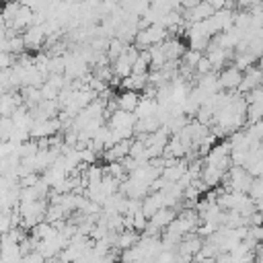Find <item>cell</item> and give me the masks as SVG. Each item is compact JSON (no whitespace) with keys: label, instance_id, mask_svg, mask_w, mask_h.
Returning a JSON list of instances; mask_svg holds the SVG:
<instances>
[{"label":"cell","instance_id":"6da1fadb","mask_svg":"<svg viewBox=\"0 0 263 263\" xmlns=\"http://www.w3.org/2000/svg\"><path fill=\"white\" fill-rule=\"evenodd\" d=\"M224 189L226 191H236V193H249L255 177L245 168V166H230V171L224 177Z\"/></svg>","mask_w":263,"mask_h":263},{"label":"cell","instance_id":"7a4b0ae2","mask_svg":"<svg viewBox=\"0 0 263 263\" xmlns=\"http://www.w3.org/2000/svg\"><path fill=\"white\" fill-rule=\"evenodd\" d=\"M242 70H238L236 66H230V68H224L220 74H218V82H220V88L222 90H238L240 82H242Z\"/></svg>","mask_w":263,"mask_h":263},{"label":"cell","instance_id":"ba28073f","mask_svg":"<svg viewBox=\"0 0 263 263\" xmlns=\"http://www.w3.org/2000/svg\"><path fill=\"white\" fill-rule=\"evenodd\" d=\"M164 208V203H162V195H160V191H156V193H148L144 199H142V212L148 216V218H152L158 210H162Z\"/></svg>","mask_w":263,"mask_h":263},{"label":"cell","instance_id":"52a82bcc","mask_svg":"<svg viewBox=\"0 0 263 263\" xmlns=\"http://www.w3.org/2000/svg\"><path fill=\"white\" fill-rule=\"evenodd\" d=\"M140 101H142V99H140V95H138L136 90H123L121 95H117V109L136 113Z\"/></svg>","mask_w":263,"mask_h":263},{"label":"cell","instance_id":"8992f818","mask_svg":"<svg viewBox=\"0 0 263 263\" xmlns=\"http://www.w3.org/2000/svg\"><path fill=\"white\" fill-rule=\"evenodd\" d=\"M23 39H25L27 49H37V47H41V43L45 39V29L41 25H33L23 33Z\"/></svg>","mask_w":263,"mask_h":263},{"label":"cell","instance_id":"4fadbf2b","mask_svg":"<svg viewBox=\"0 0 263 263\" xmlns=\"http://www.w3.org/2000/svg\"><path fill=\"white\" fill-rule=\"evenodd\" d=\"M47 259L39 253V251H33V253H29V255H25L23 257V263H45Z\"/></svg>","mask_w":263,"mask_h":263},{"label":"cell","instance_id":"30bf717a","mask_svg":"<svg viewBox=\"0 0 263 263\" xmlns=\"http://www.w3.org/2000/svg\"><path fill=\"white\" fill-rule=\"evenodd\" d=\"M224 177H226L224 171H220V168H216V166H208V164H203L201 181H203L208 187H216V185H220V183L224 181Z\"/></svg>","mask_w":263,"mask_h":263},{"label":"cell","instance_id":"9a60e30c","mask_svg":"<svg viewBox=\"0 0 263 263\" xmlns=\"http://www.w3.org/2000/svg\"><path fill=\"white\" fill-rule=\"evenodd\" d=\"M216 263H234V257L230 253H220L216 257Z\"/></svg>","mask_w":263,"mask_h":263},{"label":"cell","instance_id":"5bb4252c","mask_svg":"<svg viewBox=\"0 0 263 263\" xmlns=\"http://www.w3.org/2000/svg\"><path fill=\"white\" fill-rule=\"evenodd\" d=\"M10 62H12V55L2 51V55H0V64H2V70H10Z\"/></svg>","mask_w":263,"mask_h":263},{"label":"cell","instance_id":"3957f363","mask_svg":"<svg viewBox=\"0 0 263 263\" xmlns=\"http://www.w3.org/2000/svg\"><path fill=\"white\" fill-rule=\"evenodd\" d=\"M136 123H138V115L121 109H115L109 117L111 129H136Z\"/></svg>","mask_w":263,"mask_h":263},{"label":"cell","instance_id":"5b68a950","mask_svg":"<svg viewBox=\"0 0 263 263\" xmlns=\"http://www.w3.org/2000/svg\"><path fill=\"white\" fill-rule=\"evenodd\" d=\"M201 247H203V238L197 232H193V234L183 236V240L177 247V253H185V255H193L195 257L201 251Z\"/></svg>","mask_w":263,"mask_h":263},{"label":"cell","instance_id":"7c38bea8","mask_svg":"<svg viewBox=\"0 0 263 263\" xmlns=\"http://www.w3.org/2000/svg\"><path fill=\"white\" fill-rule=\"evenodd\" d=\"M247 238H253L257 245L263 242V226H249V236Z\"/></svg>","mask_w":263,"mask_h":263},{"label":"cell","instance_id":"277c9868","mask_svg":"<svg viewBox=\"0 0 263 263\" xmlns=\"http://www.w3.org/2000/svg\"><path fill=\"white\" fill-rule=\"evenodd\" d=\"M177 210L175 208H162V210H158L152 218H150V226H154V228H158L160 232H164L175 220H177Z\"/></svg>","mask_w":263,"mask_h":263},{"label":"cell","instance_id":"9c48e42d","mask_svg":"<svg viewBox=\"0 0 263 263\" xmlns=\"http://www.w3.org/2000/svg\"><path fill=\"white\" fill-rule=\"evenodd\" d=\"M160 47H162V51H164V55H166L168 62H177L179 58L185 55V47H183V43L179 39H166Z\"/></svg>","mask_w":263,"mask_h":263},{"label":"cell","instance_id":"8fae6325","mask_svg":"<svg viewBox=\"0 0 263 263\" xmlns=\"http://www.w3.org/2000/svg\"><path fill=\"white\" fill-rule=\"evenodd\" d=\"M140 238H142V236H138L136 230H123V232H119V236H117L115 249H119V251L132 249V247H136V245L140 242Z\"/></svg>","mask_w":263,"mask_h":263},{"label":"cell","instance_id":"2e32d148","mask_svg":"<svg viewBox=\"0 0 263 263\" xmlns=\"http://www.w3.org/2000/svg\"><path fill=\"white\" fill-rule=\"evenodd\" d=\"M6 2H10V0H6Z\"/></svg>","mask_w":263,"mask_h":263}]
</instances>
